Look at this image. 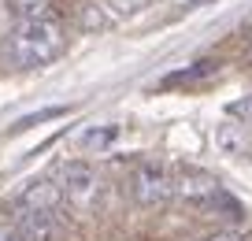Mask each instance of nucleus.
<instances>
[{
  "mask_svg": "<svg viewBox=\"0 0 252 241\" xmlns=\"http://www.w3.org/2000/svg\"><path fill=\"white\" fill-rule=\"evenodd\" d=\"M11 226H15V234L23 241H56L60 238V215L37 211V208H23V204H15Z\"/></svg>",
  "mask_w": 252,
  "mask_h": 241,
  "instance_id": "5",
  "label": "nucleus"
},
{
  "mask_svg": "<svg viewBox=\"0 0 252 241\" xmlns=\"http://www.w3.org/2000/svg\"><path fill=\"white\" fill-rule=\"evenodd\" d=\"M0 241H23V238L15 234V226H4V223H0Z\"/></svg>",
  "mask_w": 252,
  "mask_h": 241,
  "instance_id": "15",
  "label": "nucleus"
},
{
  "mask_svg": "<svg viewBox=\"0 0 252 241\" xmlns=\"http://www.w3.org/2000/svg\"><path fill=\"white\" fill-rule=\"evenodd\" d=\"M56 115H63V108H45V111H33V115L19 119V123H15V130H26V126H33V123H45V119H56Z\"/></svg>",
  "mask_w": 252,
  "mask_h": 241,
  "instance_id": "12",
  "label": "nucleus"
},
{
  "mask_svg": "<svg viewBox=\"0 0 252 241\" xmlns=\"http://www.w3.org/2000/svg\"><path fill=\"white\" fill-rule=\"evenodd\" d=\"M8 15L15 19V23L52 19V0H8Z\"/></svg>",
  "mask_w": 252,
  "mask_h": 241,
  "instance_id": "10",
  "label": "nucleus"
},
{
  "mask_svg": "<svg viewBox=\"0 0 252 241\" xmlns=\"http://www.w3.org/2000/svg\"><path fill=\"white\" fill-rule=\"evenodd\" d=\"M67 52V34L56 19H37V23H15L8 34V56L23 70H41L56 63Z\"/></svg>",
  "mask_w": 252,
  "mask_h": 241,
  "instance_id": "1",
  "label": "nucleus"
},
{
  "mask_svg": "<svg viewBox=\"0 0 252 241\" xmlns=\"http://www.w3.org/2000/svg\"><path fill=\"white\" fill-rule=\"evenodd\" d=\"M111 11H115L119 19H126V15H137L141 8H149V0H104Z\"/></svg>",
  "mask_w": 252,
  "mask_h": 241,
  "instance_id": "11",
  "label": "nucleus"
},
{
  "mask_svg": "<svg viewBox=\"0 0 252 241\" xmlns=\"http://www.w3.org/2000/svg\"><path fill=\"white\" fill-rule=\"evenodd\" d=\"M123 138V126L119 123H108V126H89L86 134H78V148L86 152H108L115 141Z\"/></svg>",
  "mask_w": 252,
  "mask_h": 241,
  "instance_id": "8",
  "label": "nucleus"
},
{
  "mask_svg": "<svg viewBox=\"0 0 252 241\" xmlns=\"http://www.w3.org/2000/svg\"><path fill=\"white\" fill-rule=\"evenodd\" d=\"M204 4H212V0H189V8H204Z\"/></svg>",
  "mask_w": 252,
  "mask_h": 241,
  "instance_id": "16",
  "label": "nucleus"
},
{
  "mask_svg": "<svg viewBox=\"0 0 252 241\" xmlns=\"http://www.w3.org/2000/svg\"><path fill=\"white\" fill-rule=\"evenodd\" d=\"M200 241H249V234H245L241 226H226V230H215V234H208V238H200Z\"/></svg>",
  "mask_w": 252,
  "mask_h": 241,
  "instance_id": "13",
  "label": "nucleus"
},
{
  "mask_svg": "<svg viewBox=\"0 0 252 241\" xmlns=\"http://www.w3.org/2000/svg\"><path fill=\"white\" fill-rule=\"evenodd\" d=\"M249 41H252V26H249Z\"/></svg>",
  "mask_w": 252,
  "mask_h": 241,
  "instance_id": "17",
  "label": "nucleus"
},
{
  "mask_svg": "<svg viewBox=\"0 0 252 241\" xmlns=\"http://www.w3.org/2000/svg\"><path fill=\"white\" fill-rule=\"evenodd\" d=\"M78 26L86 34H104V30H111V26H119V15L104 4V0H89V4H82Z\"/></svg>",
  "mask_w": 252,
  "mask_h": 241,
  "instance_id": "7",
  "label": "nucleus"
},
{
  "mask_svg": "<svg viewBox=\"0 0 252 241\" xmlns=\"http://www.w3.org/2000/svg\"><path fill=\"white\" fill-rule=\"evenodd\" d=\"M130 193L141 208H159L174 197V174L156 160H141L134 167V178H130Z\"/></svg>",
  "mask_w": 252,
  "mask_h": 241,
  "instance_id": "3",
  "label": "nucleus"
},
{
  "mask_svg": "<svg viewBox=\"0 0 252 241\" xmlns=\"http://www.w3.org/2000/svg\"><path fill=\"white\" fill-rule=\"evenodd\" d=\"M56 186L63 193V204H71L78 211H89L100 201V174L93 164L86 160H67V164L56 171Z\"/></svg>",
  "mask_w": 252,
  "mask_h": 241,
  "instance_id": "2",
  "label": "nucleus"
},
{
  "mask_svg": "<svg viewBox=\"0 0 252 241\" xmlns=\"http://www.w3.org/2000/svg\"><path fill=\"white\" fill-rule=\"evenodd\" d=\"M15 204L60 215V211H63V193H60V186H56L52 178H30V182L23 186V193H19V201H15Z\"/></svg>",
  "mask_w": 252,
  "mask_h": 241,
  "instance_id": "6",
  "label": "nucleus"
},
{
  "mask_svg": "<svg viewBox=\"0 0 252 241\" xmlns=\"http://www.w3.org/2000/svg\"><path fill=\"white\" fill-rule=\"evenodd\" d=\"M215 148L226 156H241L249 148V134H245L241 123H219L215 126Z\"/></svg>",
  "mask_w": 252,
  "mask_h": 241,
  "instance_id": "9",
  "label": "nucleus"
},
{
  "mask_svg": "<svg viewBox=\"0 0 252 241\" xmlns=\"http://www.w3.org/2000/svg\"><path fill=\"white\" fill-rule=\"evenodd\" d=\"M230 115H237V119H245V123H252V93H245L241 101L230 104Z\"/></svg>",
  "mask_w": 252,
  "mask_h": 241,
  "instance_id": "14",
  "label": "nucleus"
},
{
  "mask_svg": "<svg viewBox=\"0 0 252 241\" xmlns=\"http://www.w3.org/2000/svg\"><path fill=\"white\" fill-rule=\"evenodd\" d=\"M215 193H222L219 178L200 167H182L174 171V197H182L186 204H208Z\"/></svg>",
  "mask_w": 252,
  "mask_h": 241,
  "instance_id": "4",
  "label": "nucleus"
}]
</instances>
